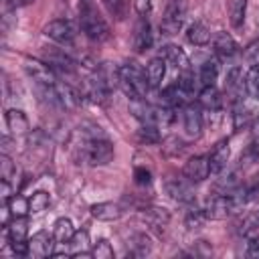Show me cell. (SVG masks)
<instances>
[{
	"mask_svg": "<svg viewBox=\"0 0 259 259\" xmlns=\"http://www.w3.org/2000/svg\"><path fill=\"white\" fill-rule=\"evenodd\" d=\"M73 160L87 166H105L113 160V144L97 125L79 127L71 144Z\"/></svg>",
	"mask_w": 259,
	"mask_h": 259,
	"instance_id": "1",
	"label": "cell"
},
{
	"mask_svg": "<svg viewBox=\"0 0 259 259\" xmlns=\"http://www.w3.org/2000/svg\"><path fill=\"white\" fill-rule=\"evenodd\" d=\"M249 188H233L229 192H223L219 196H214L212 200H208L206 208H204V217L206 221H219V219H227L235 212H239L245 202L249 200Z\"/></svg>",
	"mask_w": 259,
	"mask_h": 259,
	"instance_id": "2",
	"label": "cell"
},
{
	"mask_svg": "<svg viewBox=\"0 0 259 259\" xmlns=\"http://www.w3.org/2000/svg\"><path fill=\"white\" fill-rule=\"evenodd\" d=\"M119 87L132 101L144 99L148 89H150L146 71L134 61H127V63L119 65Z\"/></svg>",
	"mask_w": 259,
	"mask_h": 259,
	"instance_id": "3",
	"label": "cell"
},
{
	"mask_svg": "<svg viewBox=\"0 0 259 259\" xmlns=\"http://www.w3.org/2000/svg\"><path fill=\"white\" fill-rule=\"evenodd\" d=\"M79 22H81V28H83L85 36L91 38L93 42H103L111 34L107 20L99 14V10L89 0H83L81 12H79Z\"/></svg>",
	"mask_w": 259,
	"mask_h": 259,
	"instance_id": "4",
	"label": "cell"
},
{
	"mask_svg": "<svg viewBox=\"0 0 259 259\" xmlns=\"http://www.w3.org/2000/svg\"><path fill=\"white\" fill-rule=\"evenodd\" d=\"M24 69H26V75L32 79L36 91H42V89H51L59 83L57 79V73L45 63V61H36V59H28L24 63Z\"/></svg>",
	"mask_w": 259,
	"mask_h": 259,
	"instance_id": "5",
	"label": "cell"
},
{
	"mask_svg": "<svg viewBox=\"0 0 259 259\" xmlns=\"http://www.w3.org/2000/svg\"><path fill=\"white\" fill-rule=\"evenodd\" d=\"M184 16H186V4L184 0H172L162 16V22H160V32L166 34V36H172L176 34L180 28H182V22H184Z\"/></svg>",
	"mask_w": 259,
	"mask_h": 259,
	"instance_id": "6",
	"label": "cell"
},
{
	"mask_svg": "<svg viewBox=\"0 0 259 259\" xmlns=\"http://www.w3.org/2000/svg\"><path fill=\"white\" fill-rule=\"evenodd\" d=\"M42 32H45L47 38H51L57 45H73V40H75V26L69 20H63V18L51 20L42 28Z\"/></svg>",
	"mask_w": 259,
	"mask_h": 259,
	"instance_id": "7",
	"label": "cell"
},
{
	"mask_svg": "<svg viewBox=\"0 0 259 259\" xmlns=\"http://www.w3.org/2000/svg\"><path fill=\"white\" fill-rule=\"evenodd\" d=\"M182 174L188 182H202L210 174V160L208 156H192L186 160Z\"/></svg>",
	"mask_w": 259,
	"mask_h": 259,
	"instance_id": "8",
	"label": "cell"
},
{
	"mask_svg": "<svg viewBox=\"0 0 259 259\" xmlns=\"http://www.w3.org/2000/svg\"><path fill=\"white\" fill-rule=\"evenodd\" d=\"M42 61H45L55 73H73L75 67H77V63H75L65 51H57V49L47 51V53L42 55Z\"/></svg>",
	"mask_w": 259,
	"mask_h": 259,
	"instance_id": "9",
	"label": "cell"
},
{
	"mask_svg": "<svg viewBox=\"0 0 259 259\" xmlns=\"http://www.w3.org/2000/svg\"><path fill=\"white\" fill-rule=\"evenodd\" d=\"M53 239L47 231H38L28 239V257H49L53 255Z\"/></svg>",
	"mask_w": 259,
	"mask_h": 259,
	"instance_id": "10",
	"label": "cell"
},
{
	"mask_svg": "<svg viewBox=\"0 0 259 259\" xmlns=\"http://www.w3.org/2000/svg\"><path fill=\"white\" fill-rule=\"evenodd\" d=\"M132 45L136 53H144L150 49L152 45V28L146 16H140V20L134 26V36H132Z\"/></svg>",
	"mask_w": 259,
	"mask_h": 259,
	"instance_id": "11",
	"label": "cell"
},
{
	"mask_svg": "<svg viewBox=\"0 0 259 259\" xmlns=\"http://www.w3.org/2000/svg\"><path fill=\"white\" fill-rule=\"evenodd\" d=\"M182 123H184V132L188 138H200L202 134V115L200 109L196 105H186L184 113H182Z\"/></svg>",
	"mask_w": 259,
	"mask_h": 259,
	"instance_id": "12",
	"label": "cell"
},
{
	"mask_svg": "<svg viewBox=\"0 0 259 259\" xmlns=\"http://www.w3.org/2000/svg\"><path fill=\"white\" fill-rule=\"evenodd\" d=\"M164 190L172 200H178V202H192L194 200V192H192L190 184L184 180H178V178L168 180L164 184Z\"/></svg>",
	"mask_w": 259,
	"mask_h": 259,
	"instance_id": "13",
	"label": "cell"
},
{
	"mask_svg": "<svg viewBox=\"0 0 259 259\" xmlns=\"http://www.w3.org/2000/svg\"><path fill=\"white\" fill-rule=\"evenodd\" d=\"M160 57L166 61V65H172L174 69H188V57L178 45H164L160 49Z\"/></svg>",
	"mask_w": 259,
	"mask_h": 259,
	"instance_id": "14",
	"label": "cell"
},
{
	"mask_svg": "<svg viewBox=\"0 0 259 259\" xmlns=\"http://www.w3.org/2000/svg\"><path fill=\"white\" fill-rule=\"evenodd\" d=\"M229 156H231L229 142H227V140L219 142V144L214 146V150L210 152V156H208V160H210V172L219 174L221 170H225V166H227V162H229Z\"/></svg>",
	"mask_w": 259,
	"mask_h": 259,
	"instance_id": "15",
	"label": "cell"
},
{
	"mask_svg": "<svg viewBox=\"0 0 259 259\" xmlns=\"http://www.w3.org/2000/svg\"><path fill=\"white\" fill-rule=\"evenodd\" d=\"M146 75H148V83H150V89H158L166 77V61L162 57H156L148 63L146 67Z\"/></svg>",
	"mask_w": 259,
	"mask_h": 259,
	"instance_id": "16",
	"label": "cell"
},
{
	"mask_svg": "<svg viewBox=\"0 0 259 259\" xmlns=\"http://www.w3.org/2000/svg\"><path fill=\"white\" fill-rule=\"evenodd\" d=\"M6 127L14 136H22L28 132V117L22 109H8L6 111Z\"/></svg>",
	"mask_w": 259,
	"mask_h": 259,
	"instance_id": "17",
	"label": "cell"
},
{
	"mask_svg": "<svg viewBox=\"0 0 259 259\" xmlns=\"http://www.w3.org/2000/svg\"><path fill=\"white\" fill-rule=\"evenodd\" d=\"M89 210L97 221H107V223L117 221L121 217V208L115 202H97V204H91Z\"/></svg>",
	"mask_w": 259,
	"mask_h": 259,
	"instance_id": "18",
	"label": "cell"
},
{
	"mask_svg": "<svg viewBox=\"0 0 259 259\" xmlns=\"http://www.w3.org/2000/svg\"><path fill=\"white\" fill-rule=\"evenodd\" d=\"M212 47H214V53L221 55V57H225V59L233 57V55L237 53V49H239L237 42H235V38H233L229 32H219V34L214 36Z\"/></svg>",
	"mask_w": 259,
	"mask_h": 259,
	"instance_id": "19",
	"label": "cell"
},
{
	"mask_svg": "<svg viewBox=\"0 0 259 259\" xmlns=\"http://www.w3.org/2000/svg\"><path fill=\"white\" fill-rule=\"evenodd\" d=\"M73 235H75V229H73L71 219L61 217V219L55 221V225H53V237H55L57 243H61V245L69 243L73 239Z\"/></svg>",
	"mask_w": 259,
	"mask_h": 259,
	"instance_id": "20",
	"label": "cell"
},
{
	"mask_svg": "<svg viewBox=\"0 0 259 259\" xmlns=\"http://www.w3.org/2000/svg\"><path fill=\"white\" fill-rule=\"evenodd\" d=\"M186 38H188V42H192L196 47H202L210 40V30L204 22H192L186 28Z\"/></svg>",
	"mask_w": 259,
	"mask_h": 259,
	"instance_id": "21",
	"label": "cell"
},
{
	"mask_svg": "<svg viewBox=\"0 0 259 259\" xmlns=\"http://www.w3.org/2000/svg\"><path fill=\"white\" fill-rule=\"evenodd\" d=\"M6 233H8V239L10 243L12 241H26V235H28V223L24 217H14L10 223H6Z\"/></svg>",
	"mask_w": 259,
	"mask_h": 259,
	"instance_id": "22",
	"label": "cell"
},
{
	"mask_svg": "<svg viewBox=\"0 0 259 259\" xmlns=\"http://www.w3.org/2000/svg\"><path fill=\"white\" fill-rule=\"evenodd\" d=\"M219 77V61L217 59H206L202 65H200V71H198V81L202 87H208V85H214Z\"/></svg>",
	"mask_w": 259,
	"mask_h": 259,
	"instance_id": "23",
	"label": "cell"
},
{
	"mask_svg": "<svg viewBox=\"0 0 259 259\" xmlns=\"http://www.w3.org/2000/svg\"><path fill=\"white\" fill-rule=\"evenodd\" d=\"M198 101H200L202 107H206L210 111H217L221 107V103H223V97H221V93H219V89L214 85H208V87H202V91L198 95Z\"/></svg>",
	"mask_w": 259,
	"mask_h": 259,
	"instance_id": "24",
	"label": "cell"
},
{
	"mask_svg": "<svg viewBox=\"0 0 259 259\" xmlns=\"http://www.w3.org/2000/svg\"><path fill=\"white\" fill-rule=\"evenodd\" d=\"M150 249H152V243H150V239L146 237V235H134L132 239H130V247H127V255H132V257H144V255H148L150 253Z\"/></svg>",
	"mask_w": 259,
	"mask_h": 259,
	"instance_id": "25",
	"label": "cell"
},
{
	"mask_svg": "<svg viewBox=\"0 0 259 259\" xmlns=\"http://www.w3.org/2000/svg\"><path fill=\"white\" fill-rule=\"evenodd\" d=\"M229 10V20L233 26H241L245 20V12H247V0H229L227 4Z\"/></svg>",
	"mask_w": 259,
	"mask_h": 259,
	"instance_id": "26",
	"label": "cell"
},
{
	"mask_svg": "<svg viewBox=\"0 0 259 259\" xmlns=\"http://www.w3.org/2000/svg\"><path fill=\"white\" fill-rule=\"evenodd\" d=\"M4 202H6L8 212H10L12 217H26V212H30V202H28L24 196L14 194V196H10V198L4 200Z\"/></svg>",
	"mask_w": 259,
	"mask_h": 259,
	"instance_id": "27",
	"label": "cell"
},
{
	"mask_svg": "<svg viewBox=\"0 0 259 259\" xmlns=\"http://www.w3.org/2000/svg\"><path fill=\"white\" fill-rule=\"evenodd\" d=\"M71 247V255L79 257L81 253H87V247H89V233L87 231H75L73 239L67 243Z\"/></svg>",
	"mask_w": 259,
	"mask_h": 259,
	"instance_id": "28",
	"label": "cell"
},
{
	"mask_svg": "<svg viewBox=\"0 0 259 259\" xmlns=\"http://www.w3.org/2000/svg\"><path fill=\"white\" fill-rule=\"evenodd\" d=\"M245 91L249 97L259 99V67H251L245 73Z\"/></svg>",
	"mask_w": 259,
	"mask_h": 259,
	"instance_id": "29",
	"label": "cell"
},
{
	"mask_svg": "<svg viewBox=\"0 0 259 259\" xmlns=\"http://www.w3.org/2000/svg\"><path fill=\"white\" fill-rule=\"evenodd\" d=\"M225 85H227V91L235 93L239 91L243 85H245V77H243V71L239 67H233L227 71V79H225Z\"/></svg>",
	"mask_w": 259,
	"mask_h": 259,
	"instance_id": "30",
	"label": "cell"
},
{
	"mask_svg": "<svg viewBox=\"0 0 259 259\" xmlns=\"http://www.w3.org/2000/svg\"><path fill=\"white\" fill-rule=\"evenodd\" d=\"M28 202H30V212H32V214H38V212L47 210V206L51 204V196H49L45 190H38V192H34V194L28 198Z\"/></svg>",
	"mask_w": 259,
	"mask_h": 259,
	"instance_id": "31",
	"label": "cell"
},
{
	"mask_svg": "<svg viewBox=\"0 0 259 259\" xmlns=\"http://www.w3.org/2000/svg\"><path fill=\"white\" fill-rule=\"evenodd\" d=\"M107 12L115 18V20H123L127 14V0H103Z\"/></svg>",
	"mask_w": 259,
	"mask_h": 259,
	"instance_id": "32",
	"label": "cell"
},
{
	"mask_svg": "<svg viewBox=\"0 0 259 259\" xmlns=\"http://www.w3.org/2000/svg\"><path fill=\"white\" fill-rule=\"evenodd\" d=\"M144 219L148 223H152L154 227H162L168 223V212H166V208H146Z\"/></svg>",
	"mask_w": 259,
	"mask_h": 259,
	"instance_id": "33",
	"label": "cell"
},
{
	"mask_svg": "<svg viewBox=\"0 0 259 259\" xmlns=\"http://www.w3.org/2000/svg\"><path fill=\"white\" fill-rule=\"evenodd\" d=\"M14 172H16V168H14L12 160H10V156L6 152H2V156H0V180L2 182H10Z\"/></svg>",
	"mask_w": 259,
	"mask_h": 259,
	"instance_id": "34",
	"label": "cell"
},
{
	"mask_svg": "<svg viewBox=\"0 0 259 259\" xmlns=\"http://www.w3.org/2000/svg\"><path fill=\"white\" fill-rule=\"evenodd\" d=\"M91 255H93L95 259H111V257H113V247H111L105 239H101V241H97V243L93 245Z\"/></svg>",
	"mask_w": 259,
	"mask_h": 259,
	"instance_id": "35",
	"label": "cell"
},
{
	"mask_svg": "<svg viewBox=\"0 0 259 259\" xmlns=\"http://www.w3.org/2000/svg\"><path fill=\"white\" fill-rule=\"evenodd\" d=\"M204 221H206V217H204V210H200V208H192V210H188V214H186V225H188V229H196V227H200Z\"/></svg>",
	"mask_w": 259,
	"mask_h": 259,
	"instance_id": "36",
	"label": "cell"
},
{
	"mask_svg": "<svg viewBox=\"0 0 259 259\" xmlns=\"http://www.w3.org/2000/svg\"><path fill=\"white\" fill-rule=\"evenodd\" d=\"M245 59L251 67H259V40L251 42L247 49H245Z\"/></svg>",
	"mask_w": 259,
	"mask_h": 259,
	"instance_id": "37",
	"label": "cell"
},
{
	"mask_svg": "<svg viewBox=\"0 0 259 259\" xmlns=\"http://www.w3.org/2000/svg\"><path fill=\"white\" fill-rule=\"evenodd\" d=\"M136 182L138 184H150L152 182V176L146 168H136Z\"/></svg>",
	"mask_w": 259,
	"mask_h": 259,
	"instance_id": "38",
	"label": "cell"
},
{
	"mask_svg": "<svg viewBox=\"0 0 259 259\" xmlns=\"http://www.w3.org/2000/svg\"><path fill=\"white\" fill-rule=\"evenodd\" d=\"M247 255L259 259V237H255V239H251L247 243Z\"/></svg>",
	"mask_w": 259,
	"mask_h": 259,
	"instance_id": "39",
	"label": "cell"
},
{
	"mask_svg": "<svg viewBox=\"0 0 259 259\" xmlns=\"http://www.w3.org/2000/svg\"><path fill=\"white\" fill-rule=\"evenodd\" d=\"M134 6L140 16H146L150 12V0H134Z\"/></svg>",
	"mask_w": 259,
	"mask_h": 259,
	"instance_id": "40",
	"label": "cell"
},
{
	"mask_svg": "<svg viewBox=\"0 0 259 259\" xmlns=\"http://www.w3.org/2000/svg\"><path fill=\"white\" fill-rule=\"evenodd\" d=\"M30 2H32V0H4V4H6L8 10H16V8L26 6V4H30Z\"/></svg>",
	"mask_w": 259,
	"mask_h": 259,
	"instance_id": "41",
	"label": "cell"
},
{
	"mask_svg": "<svg viewBox=\"0 0 259 259\" xmlns=\"http://www.w3.org/2000/svg\"><path fill=\"white\" fill-rule=\"evenodd\" d=\"M251 136H253V140H255V142H259V117L251 123Z\"/></svg>",
	"mask_w": 259,
	"mask_h": 259,
	"instance_id": "42",
	"label": "cell"
}]
</instances>
